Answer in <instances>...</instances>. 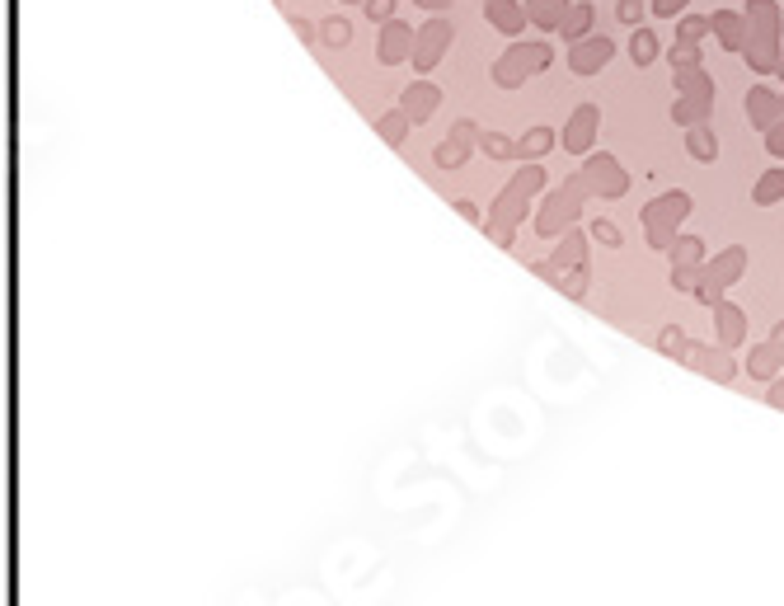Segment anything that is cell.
<instances>
[{
  "mask_svg": "<svg viewBox=\"0 0 784 606\" xmlns=\"http://www.w3.org/2000/svg\"><path fill=\"white\" fill-rule=\"evenodd\" d=\"M770 404H775V409H784V381H775V386H770Z\"/></svg>",
  "mask_w": 784,
  "mask_h": 606,
  "instance_id": "obj_20",
  "label": "cell"
},
{
  "mask_svg": "<svg viewBox=\"0 0 784 606\" xmlns=\"http://www.w3.org/2000/svg\"><path fill=\"white\" fill-rule=\"evenodd\" d=\"M775 343H784V325H775Z\"/></svg>",
  "mask_w": 784,
  "mask_h": 606,
  "instance_id": "obj_21",
  "label": "cell"
},
{
  "mask_svg": "<svg viewBox=\"0 0 784 606\" xmlns=\"http://www.w3.org/2000/svg\"><path fill=\"white\" fill-rule=\"evenodd\" d=\"M592 123H597V109H592V104H583V113H578V123H573V137H578V146H573V151H587L583 141L592 137Z\"/></svg>",
  "mask_w": 784,
  "mask_h": 606,
  "instance_id": "obj_13",
  "label": "cell"
},
{
  "mask_svg": "<svg viewBox=\"0 0 784 606\" xmlns=\"http://www.w3.org/2000/svg\"><path fill=\"white\" fill-rule=\"evenodd\" d=\"M672 259H677V264H700V240H677V245H672Z\"/></svg>",
  "mask_w": 784,
  "mask_h": 606,
  "instance_id": "obj_14",
  "label": "cell"
},
{
  "mask_svg": "<svg viewBox=\"0 0 784 606\" xmlns=\"http://www.w3.org/2000/svg\"><path fill=\"white\" fill-rule=\"evenodd\" d=\"M775 76H780V80H784V62H780V66H775Z\"/></svg>",
  "mask_w": 784,
  "mask_h": 606,
  "instance_id": "obj_22",
  "label": "cell"
},
{
  "mask_svg": "<svg viewBox=\"0 0 784 606\" xmlns=\"http://www.w3.org/2000/svg\"><path fill=\"white\" fill-rule=\"evenodd\" d=\"M780 113H784V104L770 90H752V94H747V118H752L761 132H766L770 123H780Z\"/></svg>",
  "mask_w": 784,
  "mask_h": 606,
  "instance_id": "obj_2",
  "label": "cell"
},
{
  "mask_svg": "<svg viewBox=\"0 0 784 606\" xmlns=\"http://www.w3.org/2000/svg\"><path fill=\"white\" fill-rule=\"evenodd\" d=\"M695 367L714 381H733V362L723 358V353H695Z\"/></svg>",
  "mask_w": 784,
  "mask_h": 606,
  "instance_id": "obj_8",
  "label": "cell"
},
{
  "mask_svg": "<svg viewBox=\"0 0 784 606\" xmlns=\"http://www.w3.org/2000/svg\"><path fill=\"white\" fill-rule=\"evenodd\" d=\"M714 315H719V348H738L742 343V315L733 311V306H714Z\"/></svg>",
  "mask_w": 784,
  "mask_h": 606,
  "instance_id": "obj_3",
  "label": "cell"
},
{
  "mask_svg": "<svg viewBox=\"0 0 784 606\" xmlns=\"http://www.w3.org/2000/svg\"><path fill=\"white\" fill-rule=\"evenodd\" d=\"M597 240H606V245H620V231H615V226H606V221H597Z\"/></svg>",
  "mask_w": 784,
  "mask_h": 606,
  "instance_id": "obj_19",
  "label": "cell"
},
{
  "mask_svg": "<svg viewBox=\"0 0 784 606\" xmlns=\"http://www.w3.org/2000/svg\"><path fill=\"white\" fill-rule=\"evenodd\" d=\"M709 29L719 33V43L728 47V52H738V47H742V33H747V24H742L738 15H714V19H709Z\"/></svg>",
  "mask_w": 784,
  "mask_h": 606,
  "instance_id": "obj_4",
  "label": "cell"
},
{
  "mask_svg": "<svg viewBox=\"0 0 784 606\" xmlns=\"http://www.w3.org/2000/svg\"><path fill=\"white\" fill-rule=\"evenodd\" d=\"M686 5H691V0H653V15H658V19H677Z\"/></svg>",
  "mask_w": 784,
  "mask_h": 606,
  "instance_id": "obj_17",
  "label": "cell"
},
{
  "mask_svg": "<svg viewBox=\"0 0 784 606\" xmlns=\"http://www.w3.org/2000/svg\"><path fill=\"white\" fill-rule=\"evenodd\" d=\"M611 57H615V43L606 38V33H601V38H592L587 47H578V52H573V71H578V76H592V71H597V66H606Z\"/></svg>",
  "mask_w": 784,
  "mask_h": 606,
  "instance_id": "obj_1",
  "label": "cell"
},
{
  "mask_svg": "<svg viewBox=\"0 0 784 606\" xmlns=\"http://www.w3.org/2000/svg\"><path fill=\"white\" fill-rule=\"evenodd\" d=\"M780 104H784V99H780Z\"/></svg>",
  "mask_w": 784,
  "mask_h": 606,
  "instance_id": "obj_23",
  "label": "cell"
},
{
  "mask_svg": "<svg viewBox=\"0 0 784 606\" xmlns=\"http://www.w3.org/2000/svg\"><path fill=\"white\" fill-rule=\"evenodd\" d=\"M691 156L695 160H714V156H719V141L709 137V127H700V123L691 127Z\"/></svg>",
  "mask_w": 784,
  "mask_h": 606,
  "instance_id": "obj_10",
  "label": "cell"
},
{
  "mask_svg": "<svg viewBox=\"0 0 784 606\" xmlns=\"http://www.w3.org/2000/svg\"><path fill=\"white\" fill-rule=\"evenodd\" d=\"M775 198H784V170H770L766 179L756 184V202H761V207H770Z\"/></svg>",
  "mask_w": 784,
  "mask_h": 606,
  "instance_id": "obj_11",
  "label": "cell"
},
{
  "mask_svg": "<svg viewBox=\"0 0 784 606\" xmlns=\"http://www.w3.org/2000/svg\"><path fill=\"white\" fill-rule=\"evenodd\" d=\"M742 259H747V249H738V245L723 249V254H719V273L709 268V273H714V282H733V278H738V273H742Z\"/></svg>",
  "mask_w": 784,
  "mask_h": 606,
  "instance_id": "obj_9",
  "label": "cell"
},
{
  "mask_svg": "<svg viewBox=\"0 0 784 606\" xmlns=\"http://www.w3.org/2000/svg\"><path fill=\"white\" fill-rule=\"evenodd\" d=\"M766 151L775 160H784V123H770L766 127Z\"/></svg>",
  "mask_w": 784,
  "mask_h": 606,
  "instance_id": "obj_15",
  "label": "cell"
},
{
  "mask_svg": "<svg viewBox=\"0 0 784 606\" xmlns=\"http://www.w3.org/2000/svg\"><path fill=\"white\" fill-rule=\"evenodd\" d=\"M705 33H709V19H686L681 24V43H700Z\"/></svg>",
  "mask_w": 784,
  "mask_h": 606,
  "instance_id": "obj_16",
  "label": "cell"
},
{
  "mask_svg": "<svg viewBox=\"0 0 784 606\" xmlns=\"http://www.w3.org/2000/svg\"><path fill=\"white\" fill-rule=\"evenodd\" d=\"M630 57H634V66H648L653 57H658V38L648 29H634V38H630Z\"/></svg>",
  "mask_w": 784,
  "mask_h": 606,
  "instance_id": "obj_7",
  "label": "cell"
},
{
  "mask_svg": "<svg viewBox=\"0 0 784 606\" xmlns=\"http://www.w3.org/2000/svg\"><path fill=\"white\" fill-rule=\"evenodd\" d=\"M667 339H662V353H681L686 348V339H681V329H662Z\"/></svg>",
  "mask_w": 784,
  "mask_h": 606,
  "instance_id": "obj_18",
  "label": "cell"
},
{
  "mask_svg": "<svg viewBox=\"0 0 784 606\" xmlns=\"http://www.w3.org/2000/svg\"><path fill=\"white\" fill-rule=\"evenodd\" d=\"M780 362H784V343H766V348H756L752 353V376L756 381H770Z\"/></svg>",
  "mask_w": 784,
  "mask_h": 606,
  "instance_id": "obj_5",
  "label": "cell"
},
{
  "mask_svg": "<svg viewBox=\"0 0 784 606\" xmlns=\"http://www.w3.org/2000/svg\"><path fill=\"white\" fill-rule=\"evenodd\" d=\"M686 212H691V198H686V193H667V198L662 202H653V207H648V221H658V217H686Z\"/></svg>",
  "mask_w": 784,
  "mask_h": 606,
  "instance_id": "obj_6",
  "label": "cell"
},
{
  "mask_svg": "<svg viewBox=\"0 0 784 606\" xmlns=\"http://www.w3.org/2000/svg\"><path fill=\"white\" fill-rule=\"evenodd\" d=\"M615 19L630 24V29H639V24H644V0H620V5H615Z\"/></svg>",
  "mask_w": 784,
  "mask_h": 606,
  "instance_id": "obj_12",
  "label": "cell"
}]
</instances>
